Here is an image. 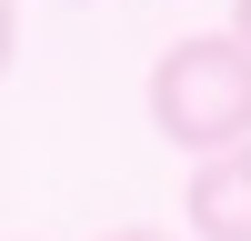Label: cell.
Returning a JSON list of instances; mask_svg holds the SVG:
<instances>
[{
	"label": "cell",
	"instance_id": "obj_1",
	"mask_svg": "<svg viewBox=\"0 0 251 241\" xmlns=\"http://www.w3.org/2000/svg\"><path fill=\"white\" fill-rule=\"evenodd\" d=\"M151 120L171 151L211 161V151H241L251 141V50L231 30H191L151 60Z\"/></svg>",
	"mask_w": 251,
	"mask_h": 241
},
{
	"label": "cell",
	"instance_id": "obj_2",
	"mask_svg": "<svg viewBox=\"0 0 251 241\" xmlns=\"http://www.w3.org/2000/svg\"><path fill=\"white\" fill-rule=\"evenodd\" d=\"M181 221H191V241H251V141H241V151L191 161Z\"/></svg>",
	"mask_w": 251,
	"mask_h": 241
},
{
	"label": "cell",
	"instance_id": "obj_3",
	"mask_svg": "<svg viewBox=\"0 0 251 241\" xmlns=\"http://www.w3.org/2000/svg\"><path fill=\"white\" fill-rule=\"evenodd\" d=\"M10 60H20V10L0 0V80H10Z\"/></svg>",
	"mask_w": 251,
	"mask_h": 241
},
{
	"label": "cell",
	"instance_id": "obj_4",
	"mask_svg": "<svg viewBox=\"0 0 251 241\" xmlns=\"http://www.w3.org/2000/svg\"><path fill=\"white\" fill-rule=\"evenodd\" d=\"M100 241H171V231H141V221H121V231H100Z\"/></svg>",
	"mask_w": 251,
	"mask_h": 241
},
{
	"label": "cell",
	"instance_id": "obj_5",
	"mask_svg": "<svg viewBox=\"0 0 251 241\" xmlns=\"http://www.w3.org/2000/svg\"><path fill=\"white\" fill-rule=\"evenodd\" d=\"M231 40H241V50H251V0H231Z\"/></svg>",
	"mask_w": 251,
	"mask_h": 241
}]
</instances>
